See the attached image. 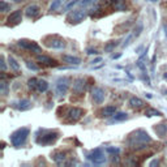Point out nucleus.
I'll return each instance as SVG.
<instances>
[{"label": "nucleus", "mask_w": 167, "mask_h": 167, "mask_svg": "<svg viewBox=\"0 0 167 167\" xmlns=\"http://www.w3.org/2000/svg\"><path fill=\"white\" fill-rule=\"evenodd\" d=\"M128 145L135 150L144 149L148 144L151 142V137L148 135V132H145L144 129H137L136 132L130 133L128 137Z\"/></svg>", "instance_id": "1"}, {"label": "nucleus", "mask_w": 167, "mask_h": 167, "mask_svg": "<svg viewBox=\"0 0 167 167\" xmlns=\"http://www.w3.org/2000/svg\"><path fill=\"white\" fill-rule=\"evenodd\" d=\"M30 133V129L26 128V127H22L11 135V142L14 148H21L22 145L26 142L27 140V136Z\"/></svg>", "instance_id": "2"}, {"label": "nucleus", "mask_w": 167, "mask_h": 167, "mask_svg": "<svg viewBox=\"0 0 167 167\" xmlns=\"http://www.w3.org/2000/svg\"><path fill=\"white\" fill-rule=\"evenodd\" d=\"M42 136H37V142L39 145H52L57 139H59V130H46L41 129Z\"/></svg>", "instance_id": "3"}, {"label": "nucleus", "mask_w": 167, "mask_h": 167, "mask_svg": "<svg viewBox=\"0 0 167 167\" xmlns=\"http://www.w3.org/2000/svg\"><path fill=\"white\" fill-rule=\"evenodd\" d=\"M43 42H45V46H47L48 48L61 50L65 47V41L60 38L59 35H48V37L43 39Z\"/></svg>", "instance_id": "4"}, {"label": "nucleus", "mask_w": 167, "mask_h": 167, "mask_svg": "<svg viewBox=\"0 0 167 167\" xmlns=\"http://www.w3.org/2000/svg\"><path fill=\"white\" fill-rule=\"evenodd\" d=\"M84 114H85V110H82V108L72 107L67 111V114H65V123H69V124L77 123L84 116Z\"/></svg>", "instance_id": "5"}, {"label": "nucleus", "mask_w": 167, "mask_h": 167, "mask_svg": "<svg viewBox=\"0 0 167 167\" xmlns=\"http://www.w3.org/2000/svg\"><path fill=\"white\" fill-rule=\"evenodd\" d=\"M86 16H88V12L84 11V9H76L73 12L68 13L67 16V21L69 24H80L81 21H84L86 18Z\"/></svg>", "instance_id": "6"}, {"label": "nucleus", "mask_w": 167, "mask_h": 167, "mask_svg": "<svg viewBox=\"0 0 167 167\" xmlns=\"http://www.w3.org/2000/svg\"><path fill=\"white\" fill-rule=\"evenodd\" d=\"M88 159H89V161H91L94 165H102V163L106 162V157L103 154L102 149H99V148L91 150L90 153L88 154Z\"/></svg>", "instance_id": "7"}, {"label": "nucleus", "mask_w": 167, "mask_h": 167, "mask_svg": "<svg viewBox=\"0 0 167 167\" xmlns=\"http://www.w3.org/2000/svg\"><path fill=\"white\" fill-rule=\"evenodd\" d=\"M18 46L24 50H27V51L32 52H41V46L37 42L34 41H27V39H20L18 41Z\"/></svg>", "instance_id": "8"}, {"label": "nucleus", "mask_w": 167, "mask_h": 167, "mask_svg": "<svg viewBox=\"0 0 167 167\" xmlns=\"http://www.w3.org/2000/svg\"><path fill=\"white\" fill-rule=\"evenodd\" d=\"M69 88V78L68 77H60L56 81V94L57 96H65Z\"/></svg>", "instance_id": "9"}, {"label": "nucleus", "mask_w": 167, "mask_h": 167, "mask_svg": "<svg viewBox=\"0 0 167 167\" xmlns=\"http://www.w3.org/2000/svg\"><path fill=\"white\" fill-rule=\"evenodd\" d=\"M21 21H22V13H21V11H16L11 13L7 18V26H16L21 24Z\"/></svg>", "instance_id": "10"}, {"label": "nucleus", "mask_w": 167, "mask_h": 167, "mask_svg": "<svg viewBox=\"0 0 167 167\" xmlns=\"http://www.w3.org/2000/svg\"><path fill=\"white\" fill-rule=\"evenodd\" d=\"M91 98H93V101L96 103H98V105H101L105 101V98H106V91H105V89H102V88H94L93 90H91Z\"/></svg>", "instance_id": "11"}, {"label": "nucleus", "mask_w": 167, "mask_h": 167, "mask_svg": "<svg viewBox=\"0 0 167 167\" xmlns=\"http://www.w3.org/2000/svg\"><path fill=\"white\" fill-rule=\"evenodd\" d=\"M12 106L18 111H27L32 108V102L29 99H20L17 102H13Z\"/></svg>", "instance_id": "12"}, {"label": "nucleus", "mask_w": 167, "mask_h": 167, "mask_svg": "<svg viewBox=\"0 0 167 167\" xmlns=\"http://www.w3.org/2000/svg\"><path fill=\"white\" fill-rule=\"evenodd\" d=\"M39 13H41V8L37 4H30L25 8V14L29 18H35L37 16H39Z\"/></svg>", "instance_id": "13"}, {"label": "nucleus", "mask_w": 167, "mask_h": 167, "mask_svg": "<svg viewBox=\"0 0 167 167\" xmlns=\"http://www.w3.org/2000/svg\"><path fill=\"white\" fill-rule=\"evenodd\" d=\"M85 91V81L84 78H77L73 82V93L77 94V96H84Z\"/></svg>", "instance_id": "14"}, {"label": "nucleus", "mask_w": 167, "mask_h": 167, "mask_svg": "<svg viewBox=\"0 0 167 167\" xmlns=\"http://www.w3.org/2000/svg\"><path fill=\"white\" fill-rule=\"evenodd\" d=\"M128 103H129V107L133 108V110H141V108L145 106V102L139 97H130Z\"/></svg>", "instance_id": "15"}, {"label": "nucleus", "mask_w": 167, "mask_h": 167, "mask_svg": "<svg viewBox=\"0 0 167 167\" xmlns=\"http://www.w3.org/2000/svg\"><path fill=\"white\" fill-rule=\"evenodd\" d=\"M37 60L42 64L47 65V67H57V61L55 59H51V57H48L46 55H38L37 56Z\"/></svg>", "instance_id": "16"}, {"label": "nucleus", "mask_w": 167, "mask_h": 167, "mask_svg": "<svg viewBox=\"0 0 167 167\" xmlns=\"http://www.w3.org/2000/svg\"><path fill=\"white\" fill-rule=\"evenodd\" d=\"M116 114V107L115 106H106L105 108H102L99 112L101 118H111Z\"/></svg>", "instance_id": "17"}, {"label": "nucleus", "mask_w": 167, "mask_h": 167, "mask_svg": "<svg viewBox=\"0 0 167 167\" xmlns=\"http://www.w3.org/2000/svg\"><path fill=\"white\" fill-rule=\"evenodd\" d=\"M111 7L115 11H119V12H124L127 9L125 0H111Z\"/></svg>", "instance_id": "18"}, {"label": "nucleus", "mask_w": 167, "mask_h": 167, "mask_svg": "<svg viewBox=\"0 0 167 167\" xmlns=\"http://www.w3.org/2000/svg\"><path fill=\"white\" fill-rule=\"evenodd\" d=\"M128 119V114L127 112H116L114 116H111L110 119V124L112 123H119V121H124Z\"/></svg>", "instance_id": "19"}, {"label": "nucleus", "mask_w": 167, "mask_h": 167, "mask_svg": "<svg viewBox=\"0 0 167 167\" xmlns=\"http://www.w3.org/2000/svg\"><path fill=\"white\" fill-rule=\"evenodd\" d=\"M47 89H48V82L46 81V80H38V84H37L35 90L39 91V93H45V91H47Z\"/></svg>", "instance_id": "20"}, {"label": "nucleus", "mask_w": 167, "mask_h": 167, "mask_svg": "<svg viewBox=\"0 0 167 167\" xmlns=\"http://www.w3.org/2000/svg\"><path fill=\"white\" fill-rule=\"evenodd\" d=\"M154 130L159 137H165L166 133H167V125L166 124H157L154 127Z\"/></svg>", "instance_id": "21"}, {"label": "nucleus", "mask_w": 167, "mask_h": 167, "mask_svg": "<svg viewBox=\"0 0 167 167\" xmlns=\"http://www.w3.org/2000/svg\"><path fill=\"white\" fill-rule=\"evenodd\" d=\"M63 60L68 64H73V65H78L81 63V60L78 59L76 56H71V55H63Z\"/></svg>", "instance_id": "22"}, {"label": "nucleus", "mask_w": 167, "mask_h": 167, "mask_svg": "<svg viewBox=\"0 0 167 167\" xmlns=\"http://www.w3.org/2000/svg\"><path fill=\"white\" fill-rule=\"evenodd\" d=\"M65 158H67V157H65L64 151H55V153L52 154V159H54L56 163H59V165L65 161Z\"/></svg>", "instance_id": "23"}, {"label": "nucleus", "mask_w": 167, "mask_h": 167, "mask_svg": "<svg viewBox=\"0 0 167 167\" xmlns=\"http://www.w3.org/2000/svg\"><path fill=\"white\" fill-rule=\"evenodd\" d=\"M8 63H9V67H11L14 72H20V64L17 63V60L14 59L13 56H9V57H8Z\"/></svg>", "instance_id": "24"}, {"label": "nucleus", "mask_w": 167, "mask_h": 167, "mask_svg": "<svg viewBox=\"0 0 167 167\" xmlns=\"http://www.w3.org/2000/svg\"><path fill=\"white\" fill-rule=\"evenodd\" d=\"M145 116H148V118H151V116H162V112L158 111L157 108H146Z\"/></svg>", "instance_id": "25"}, {"label": "nucleus", "mask_w": 167, "mask_h": 167, "mask_svg": "<svg viewBox=\"0 0 167 167\" xmlns=\"http://www.w3.org/2000/svg\"><path fill=\"white\" fill-rule=\"evenodd\" d=\"M119 42L120 41H110V42H107V45L105 46V51L106 52H111L116 46H119Z\"/></svg>", "instance_id": "26"}, {"label": "nucleus", "mask_w": 167, "mask_h": 167, "mask_svg": "<svg viewBox=\"0 0 167 167\" xmlns=\"http://www.w3.org/2000/svg\"><path fill=\"white\" fill-rule=\"evenodd\" d=\"M144 30V25H142V22L141 21H139L137 22V27H135V32H133V35H135V38H137L139 35L141 34V32Z\"/></svg>", "instance_id": "27"}, {"label": "nucleus", "mask_w": 167, "mask_h": 167, "mask_svg": "<svg viewBox=\"0 0 167 167\" xmlns=\"http://www.w3.org/2000/svg\"><path fill=\"white\" fill-rule=\"evenodd\" d=\"M63 2H64V0H54V2L51 3V5H50V11H51V12L56 11L63 4Z\"/></svg>", "instance_id": "28"}, {"label": "nucleus", "mask_w": 167, "mask_h": 167, "mask_svg": "<svg viewBox=\"0 0 167 167\" xmlns=\"http://www.w3.org/2000/svg\"><path fill=\"white\" fill-rule=\"evenodd\" d=\"M0 91H2V94H3L4 97L8 96V84H7L5 81L0 82Z\"/></svg>", "instance_id": "29"}, {"label": "nucleus", "mask_w": 167, "mask_h": 167, "mask_svg": "<svg viewBox=\"0 0 167 167\" xmlns=\"http://www.w3.org/2000/svg\"><path fill=\"white\" fill-rule=\"evenodd\" d=\"M37 84H38V78H34V77L27 81V86L30 89H33V90H35V88H37Z\"/></svg>", "instance_id": "30"}, {"label": "nucleus", "mask_w": 167, "mask_h": 167, "mask_svg": "<svg viewBox=\"0 0 167 167\" xmlns=\"http://www.w3.org/2000/svg\"><path fill=\"white\" fill-rule=\"evenodd\" d=\"M9 9H11V4L4 2V0H2V2H0V11H2V12H7V11H9Z\"/></svg>", "instance_id": "31"}, {"label": "nucleus", "mask_w": 167, "mask_h": 167, "mask_svg": "<svg viewBox=\"0 0 167 167\" xmlns=\"http://www.w3.org/2000/svg\"><path fill=\"white\" fill-rule=\"evenodd\" d=\"M80 3V0H72V2H69L67 5H65V8H64V12H68L71 8H73L75 5H77Z\"/></svg>", "instance_id": "32"}, {"label": "nucleus", "mask_w": 167, "mask_h": 167, "mask_svg": "<svg viewBox=\"0 0 167 167\" xmlns=\"http://www.w3.org/2000/svg\"><path fill=\"white\" fill-rule=\"evenodd\" d=\"M133 38H135V35H133V34H130V35H128V38H127V39L124 41V43H123V45H121V46H123V47H127V46H129V43H130V41H132Z\"/></svg>", "instance_id": "33"}, {"label": "nucleus", "mask_w": 167, "mask_h": 167, "mask_svg": "<svg viewBox=\"0 0 167 167\" xmlns=\"http://www.w3.org/2000/svg\"><path fill=\"white\" fill-rule=\"evenodd\" d=\"M137 67H139L142 72H145V71H146V65H145L144 63H142V57H141V59L139 60V61H137Z\"/></svg>", "instance_id": "34"}, {"label": "nucleus", "mask_w": 167, "mask_h": 167, "mask_svg": "<svg viewBox=\"0 0 167 167\" xmlns=\"http://www.w3.org/2000/svg\"><path fill=\"white\" fill-rule=\"evenodd\" d=\"M91 3H96V0H80V5H82V7H85V5H89V4H91Z\"/></svg>", "instance_id": "35"}, {"label": "nucleus", "mask_w": 167, "mask_h": 167, "mask_svg": "<svg viewBox=\"0 0 167 167\" xmlns=\"http://www.w3.org/2000/svg\"><path fill=\"white\" fill-rule=\"evenodd\" d=\"M26 65H27V68H29V69L38 71V67H37V65H35L34 63H32V61H26Z\"/></svg>", "instance_id": "36"}, {"label": "nucleus", "mask_w": 167, "mask_h": 167, "mask_svg": "<svg viewBox=\"0 0 167 167\" xmlns=\"http://www.w3.org/2000/svg\"><path fill=\"white\" fill-rule=\"evenodd\" d=\"M86 54H88V55H97L98 51L96 48H88V50H86Z\"/></svg>", "instance_id": "37"}, {"label": "nucleus", "mask_w": 167, "mask_h": 167, "mask_svg": "<svg viewBox=\"0 0 167 167\" xmlns=\"http://www.w3.org/2000/svg\"><path fill=\"white\" fill-rule=\"evenodd\" d=\"M0 63H2V72H5L7 65H5V60H4V56L3 55H2V59H0Z\"/></svg>", "instance_id": "38"}, {"label": "nucleus", "mask_w": 167, "mask_h": 167, "mask_svg": "<svg viewBox=\"0 0 167 167\" xmlns=\"http://www.w3.org/2000/svg\"><path fill=\"white\" fill-rule=\"evenodd\" d=\"M108 153H112V154H115V153H119V149L118 148H107L106 149Z\"/></svg>", "instance_id": "39"}, {"label": "nucleus", "mask_w": 167, "mask_h": 167, "mask_svg": "<svg viewBox=\"0 0 167 167\" xmlns=\"http://www.w3.org/2000/svg\"><path fill=\"white\" fill-rule=\"evenodd\" d=\"M101 61H102V57H97V59H94L91 61V64H97V63H101Z\"/></svg>", "instance_id": "40"}, {"label": "nucleus", "mask_w": 167, "mask_h": 167, "mask_svg": "<svg viewBox=\"0 0 167 167\" xmlns=\"http://www.w3.org/2000/svg\"><path fill=\"white\" fill-rule=\"evenodd\" d=\"M158 163H159V161H158V159H155V161H153V162L150 163V166H155V165H158Z\"/></svg>", "instance_id": "41"}, {"label": "nucleus", "mask_w": 167, "mask_h": 167, "mask_svg": "<svg viewBox=\"0 0 167 167\" xmlns=\"http://www.w3.org/2000/svg\"><path fill=\"white\" fill-rule=\"evenodd\" d=\"M163 30H165V35H166V38H167V25L163 26Z\"/></svg>", "instance_id": "42"}, {"label": "nucleus", "mask_w": 167, "mask_h": 167, "mask_svg": "<svg viewBox=\"0 0 167 167\" xmlns=\"http://www.w3.org/2000/svg\"><path fill=\"white\" fill-rule=\"evenodd\" d=\"M163 78L167 80V72H165V75H163Z\"/></svg>", "instance_id": "43"}, {"label": "nucleus", "mask_w": 167, "mask_h": 167, "mask_svg": "<svg viewBox=\"0 0 167 167\" xmlns=\"http://www.w3.org/2000/svg\"><path fill=\"white\" fill-rule=\"evenodd\" d=\"M150 2H153V3H154V2H158V0H150Z\"/></svg>", "instance_id": "44"}, {"label": "nucleus", "mask_w": 167, "mask_h": 167, "mask_svg": "<svg viewBox=\"0 0 167 167\" xmlns=\"http://www.w3.org/2000/svg\"><path fill=\"white\" fill-rule=\"evenodd\" d=\"M166 94H167V90H166Z\"/></svg>", "instance_id": "45"}, {"label": "nucleus", "mask_w": 167, "mask_h": 167, "mask_svg": "<svg viewBox=\"0 0 167 167\" xmlns=\"http://www.w3.org/2000/svg\"><path fill=\"white\" fill-rule=\"evenodd\" d=\"M166 125H167V124H166Z\"/></svg>", "instance_id": "46"}]
</instances>
